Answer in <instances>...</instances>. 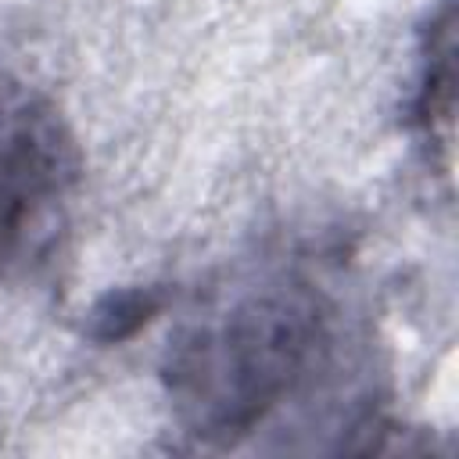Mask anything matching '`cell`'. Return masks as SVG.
I'll return each mask as SVG.
<instances>
[{
    "label": "cell",
    "mask_w": 459,
    "mask_h": 459,
    "mask_svg": "<svg viewBox=\"0 0 459 459\" xmlns=\"http://www.w3.org/2000/svg\"><path fill=\"white\" fill-rule=\"evenodd\" d=\"M355 366V330L326 265L269 255L212 287L172 330L161 391L172 427L204 452L319 430Z\"/></svg>",
    "instance_id": "1"
},
{
    "label": "cell",
    "mask_w": 459,
    "mask_h": 459,
    "mask_svg": "<svg viewBox=\"0 0 459 459\" xmlns=\"http://www.w3.org/2000/svg\"><path fill=\"white\" fill-rule=\"evenodd\" d=\"M79 172V143L61 108L32 82L0 72V287L50 251Z\"/></svg>",
    "instance_id": "2"
},
{
    "label": "cell",
    "mask_w": 459,
    "mask_h": 459,
    "mask_svg": "<svg viewBox=\"0 0 459 459\" xmlns=\"http://www.w3.org/2000/svg\"><path fill=\"white\" fill-rule=\"evenodd\" d=\"M455 111V4L437 0L416 32L412 75L405 90V129L423 147L427 161L448 176Z\"/></svg>",
    "instance_id": "3"
}]
</instances>
